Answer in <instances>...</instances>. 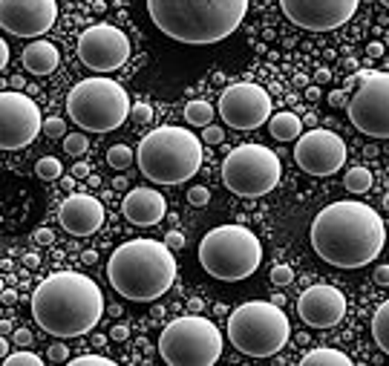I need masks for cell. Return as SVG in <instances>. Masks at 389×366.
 <instances>
[{
    "label": "cell",
    "instance_id": "4fadbf2b",
    "mask_svg": "<svg viewBox=\"0 0 389 366\" xmlns=\"http://www.w3.org/2000/svg\"><path fill=\"white\" fill-rule=\"evenodd\" d=\"M219 116L234 130H257L271 119V95L254 81L231 84L219 95Z\"/></svg>",
    "mask_w": 389,
    "mask_h": 366
},
{
    "label": "cell",
    "instance_id": "f546056e",
    "mask_svg": "<svg viewBox=\"0 0 389 366\" xmlns=\"http://www.w3.org/2000/svg\"><path fill=\"white\" fill-rule=\"evenodd\" d=\"M3 363L6 366H41L43 360L35 352H26V349H21V352H14V355H6Z\"/></svg>",
    "mask_w": 389,
    "mask_h": 366
},
{
    "label": "cell",
    "instance_id": "9c48e42d",
    "mask_svg": "<svg viewBox=\"0 0 389 366\" xmlns=\"http://www.w3.org/2000/svg\"><path fill=\"white\" fill-rule=\"evenodd\" d=\"M222 332L202 314H182L159 335V355L170 366H214L222 358Z\"/></svg>",
    "mask_w": 389,
    "mask_h": 366
},
{
    "label": "cell",
    "instance_id": "7dc6e473",
    "mask_svg": "<svg viewBox=\"0 0 389 366\" xmlns=\"http://www.w3.org/2000/svg\"><path fill=\"white\" fill-rule=\"evenodd\" d=\"M6 63H9V43L0 41V67L6 70Z\"/></svg>",
    "mask_w": 389,
    "mask_h": 366
},
{
    "label": "cell",
    "instance_id": "4dcf8cb0",
    "mask_svg": "<svg viewBox=\"0 0 389 366\" xmlns=\"http://www.w3.org/2000/svg\"><path fill=\"white\" fill-rule=\"evenodd\" d=\"M43 133L50 139H63V136H67V121L58 119V116L43 119Z\"/></svg>",
    "mask_w": 389,
    "mask_h": 366
},
{
    "label": "cell",
    "instance_id": "11a10c76",
    "mask_svg": "<svg viewBox=\"0 0 389 366\" xmlns=\"http://www.w3.org/2000/svg\"><path fill=\"white\" fill-rule=\"evenodd\" d=\"M9 346H12V343H9V338H0V355H3V358L9 355Z\"/></svg>",
    "mask_w": 389,
    "mask_h": 366
},
{
    "label": "cell",
    "instance_id": "680465c9",
    "mask_svg": "<svg viewBox=\"0 0 389 366\" xmlns=\"http://www.w3.org/2000/svg\"><path fill=\"white\" fill-rule=\"evenodd\" d=\"M383 211H389V194H383Z\"/></svg>",
    "mask_w": 389,
    "mask_h": 366
},
{
    "label": "cell",
    "instance_id": "bcb514c9",
    "mask_svg": "<svg viewBox=\"0 0 389 366\" xmlns=\"http://www.w3.org/2000/svg\"><path fill=\"white\" fill-rule=\"evenodd\" d=\"M110 335H112V340H127L130 338V329L127 326H112Z\"/></svg>",
    "mask_w": 389,
    "mask_h": 366
},
{
    "label": "cell",
    "instance_id": "91938a15",
    "mask_svg": "<svg viewBox=\"0 0 389 366\" xmlns=\"http://www.w3.org/2000/svg\"><path fill=\"white\" fill-rule=\"evenodd\" d=\"M381 3H383V6H386V9H389V0H381Z\"/></svg>",
    "mask_w": 389,
    "mask_h": 366
},
{
    "label": "cell",
    "instance_id": "d4e9b609",
    "mask_svg": "<svg viewBox=\"0 0 389 366\" xmlns=\"http://www.w3.org/2000/svg\"><path fill=\"white\" fill-rule=\"evenodd\" d=\"M185 119L193 127H208L210 121H214V107H210L205 99H193L185 107Z\"/></svg>",
    "mask_w": 389,
    "mask_h": 366
},
{
    "label": "cell",
    "instance_id": "484cf974",
    "mask_svg": "<svg viewBox=\"0 0 389 366\" xmlns=\"http://www.w3.org/2000/svg\"><path fill=\"white\" fill-rule=\"evenodd\" d=\"M343 182H346V190H352V194H369L372 182H375V179H372V170L369 167H349Z\"/></svg>",
    "mask_w": 389,
    "mask_h": 366
},
{
    "label": "cell",
    "instance_id": "6f0895ef",
    "mask_svg": "<svg viewBox=\"0 0 389 366\" xmlns=\"http://www.w3.org/2000/svg\"><path fill=\"white\" fill-rule=\"evenodd\" d=\"M63 187H67V190H72V187H75V176H72V173H70L67 179H63Z\"/></svg>",
    "mask_w": 389,
    "mask_h": 366
},
{
    "label": "cell",
    "instance_id": "3957f363",
    "mask_svg": "<svg viewBox=\"0 0 389 366\" xmlns=\"http://www.w3.org/2000/svg\"><path fill=\"white\" fill-rule=\"evenodd\" d=\"M148 14L161 35L188 46H208L239 29L248 0H148Z\"/></svg>",
    "mask_w": 389,
    "mask_h": 366
},
{
    "label": "cell",
    "instance_id": "8992f818",
    "mask_svg": "<svg viewBox=\"0 0 389 366\" xmlns=\"http://www.w3.org/2000/svg\"><path fill=\"white\" fill-rule=\"evenodd\" d=\"M199 263L210 277L239 283L251 277L263 263V243L246 225L210 228L199 243Z\"/></svg>",
    "mask_w": 389,
    "mask_h": 366
},
{
    "label": "cell",
    "instance_id": "2e32d148",
    "mask_svg": "<svg viewBox=\"0 0 389 366\" xmlns=\"http://www.w3.org/2000/svg\"><path fill=\"white\" fill-rule=\"evenodd\" d=\"M361 0H280L286 18L309 32H332L352 21Z\"/></svg>",
    "mask_w": 389,
    "mask_h": 366
},
{
    "label": "cell",
    "instance_id": "f907efd6",
    "mask_svg": "<svg viewBox=\"0 0 389 366\" xmlns=\"http://www.w3.org/2000/svg\"><path fill=\"white\" fill-rule=\"evenodd\" d=\"M329 78H332V72H329L326 67H320V70H317V84H326Z\"/></svg>",
    "mask_w": 389,
    "mask_h": 366
},
{
    "label": "cell",
    "instance_id": "4316f807",
    "mask_svg": "<svg viewBox=\"0 0 389 366\" xmlns=\"http://www.w3.org/2000/svg\"><path fill=\"white\" fill-rule=\"evenodd\" d=\"M107 162L116 167V170H127L130 165L136 162V153L130 150L127 145H112V148L107 150Z\"/></svg>",
    "mask_w": 389,
    "mask_h": 366
},
{
    "label": "cell",
    "instance_id": "60d3db41",
    "mask_svg": "<svg viewBox=\"0 0 389 366\" xmlns=\"http://www.w3.org/2000/svg\"><path fill=\"white\" fill-rule=\"evenodd\" d=\"M35 243H38V245H52V243H55V234H52L50 228H38V231H35Z\"/></svg>",
    "mask_w": 389,
    "mask_h": 366
},
{
    "label": "cell",
    "instance_id": "603a6c76",
    "mask_svg": "<svg viewBox=\"0 0 389 366\" xmlns=\"http://www.w3.org/2000/svg\"><path fill=\"white\" fill-rule=\"evenodd\" d=\"M303 366H352V358L346 352H340V349L320 346L303 358Z\"/></svg>",
    "mask_w": 389,
    "mask_h": 366
},
{
    "label": "cell",
    "instance_id": "d6986e66",
    "mask_svg": "<svg viewBox=\"0 0 389 366\" xmlns=\"http://www.w3.org/2000/svg\"><path fill=\"white\" fill-rule=\"evenodd\" d=\"M104 205L90 196V194H70L67 202L61 205V211H58V219H61V225L67 228V234L72 236H90L95 234L101 225H104Z\"/></svg>",
    "mask_w": 389,
    "mask_h": 366
},
{
    "label": "cell",
    "instance_id": "74e56055",
    "mask_svg": "<svg viewBox=\"0 0 389 366\" xmlns=\"http://www.w3.org/2000/svg\"><path fill=\"white\" fill-rule=\"evenodd\" d=\"M50 360H52V363L70 360V349L63 346V343H52V346H50Z\"/></svg>",
    "mask_w": 389,
    "mask_h": 366
},
{
    "label": "cell",
    "instance_id": "5bb4252c",
    "mask_svg": "<svg viewBox=\"0 0 389 366\" xmlns=\"http://www.w3.org/2000/svg\"><path fill=\"white\" fill-rule=\"evenodd\" d=\"M78 58L92 72H112L127 63L130 58V41L127 35L112 23H95L81 32L78 38Z\"/></svg>",
    "mask_w": 389,
    "mask_h": 366
},
{
    "label": "cell",
    "instance_id": "f5cc1de1",
    "mask_svg": "<svg viewBox=\"0 0 389 366\" xmlns=\"http://www.w3.org/2000/svg\"><path fill=\"white\" fill-rule=\"evenodd\" d=\"M81 260H84L87 265H92L95 260H99V254H95V251H84V257H81Z\"/></svg>",
    "mask_w": 389,
    "mask_h": 366
},
{
    "label": "cell",
    "instance_id": "9f6ffc18",
    "mask_svg": "<svg viewBox=\"0 0 389 366\" xmlns=\"http://www.w3.org/2000/svg\"><path fill=\"white\" fill-rule=\"evenodd\" d=\"M295 84H297V87H309V78H306L303 72H297V75H295Z\"/></svg>",
    "mask_w": 389,
    "mask_h": 366
},
{
    "label": "cell",
    "instance_id": "836d02e7",
    "mask_svg": "<svg viewBox=\"0 0 389 366\" xmlns=\"http://www.w3.org/2000/svg\"><path fill=\"white\" fill-rule=\"evenodd\" d=\"M112 360L110 358H101V355H78L72 358V366H110Z\"/></svg>",
    "mask_w": 389,
    "mask_h": 366
},
{
    "label": "cell",
    "instance_id": "f1b7e54d",
    "mask_svg": "<svg viewBox=\"0 0 389 366\" xmlns=\"http://www.w3.org/2000/svg\"><path fill=\"white\" fill-rule=\"evenodd\" d=\"M63 150H67L70 156H84L90 150V141H87V136H81V133H67V136H63Z\"/></svg>",
    "mask_w": 389,
    "mask_h": 366
},
{
    "label": "cell",
    "instance_id": "ac0fdd59",
    "mask_svg": "<svg viewBox=\"0 0 389 366\" xmlns=\"http://www.w3.org/2000/svg\"><path fill=\"white\" fill-rule=\"evenodd\" d=\"M297 314L306 326L315 329H332L343 321L346 314V297L337 285L315 283L297 297Z\"/></svg>",
    "mask_w": 389,
    "mask_h": 366
},
{
    "label": "cell",
    "instance_id": "c3c4849f",
    "mask_svg": "<svg viewBox=\"0 0 389 366\" xmlns=\"http://www.w3.org/2000/svg\"><path fill=\"white\" fill-rule=\"evenodd\" d=\"M3 303H6V306L18 303V292H14V289H3Z\"/></svg>",
    "mask_w": 389,
    "mask_h": 366
},
{
    "label": "cell",
    "instance_id": "f35d334b",
    "mask_svg": "<svg viewBox=\"0 0 389 366\" xmlns=\"http://www.w3.org/2000/svg\"><path fill=\"white\" fill-rule=\"evenodd\" d=\"M326 101H329V107H343V104H349V92L346 90H332L329 95H326Z\"/></svg>",
    "mask_w": 389,
    "mask_h": 366
},
{
    "label": "cell",
    "instance_id": "6da1fadb",
    "mask_svg": "<svg viewBox=\"0 0 389 366\" xmlns=\"http://www.w3.org/2000/svg\"><path fill=\"white\" fill-rule=\"evenodd\" d=\"M312 248L335 268H363L383 251L386 225L363 202H332L312 222Z\"/></svg>",
    "mask_w": 389,
    "mask_h": 366
},
{
    "label": "cell",
    "instance_id": "83f0119b",
    "mask_svg": "<svg viewBox=\"0 0 389 366\" xmlns=\"http://www.w3.org/2000/svg\"><path fill=\"white\" fill-rule=\"evenodd\" d=\"M35 173H38L41 179L52 182V179H61V173H63V165L58 162L55 156H43V159H38V165H35Z\"/></svg>",
    "mask_w": 389,
    "mask_h": 366
},
{
    "label": "cell",
    "instance_id": "e0dca14e",
    "mask_svg": "<svg viewBox=\"0 0 389 366\" xmlns=\"http://www.w3.org/2000/svg\"><path fill=\"white\" fill-rule=\"evenodd\" d=\"M58 21L55 0H0V26L18 38H41Z\"/></svg>",
    "mask_w": 389,
    "mask_h": 366
},
{
    "label": "cell",
    "instance_id": "d590c367",
    "mask_svg": "<svg viewBox=\"0 0 389 366\" xmlns=\"http://www.w3.org/2000/svg\"><path fill=\"white\" fill-rule=\"evenodd\" d=\"M32 340H35V338H32V332H29L26 326H18V329H14L12 343L18 346V349H26V346H32Z\"/></svg>",
    "mask_w": 389,
    "mask_h": 366
},
{
    "label": "cell",
    "instance_id": "30bf717a",
    "mask_svg": "<svg viewBox=\"0 0 389 366\" xmlns=\"http://www.w3.org/2000/svg\"><path fill=\"white\" fill-rule=\"evenodd\" d=\"M283 179L280 156L266 145H239L222 162V182L234 196L257 199L271 194Z\"/></svg>",
    "mask_w": 389,
    "mask_h": 366
},
{
    "label": "cell",
    "instance_id": "816d5d0a",
    "mask_svg": "<svg viewBox=\"0 0 389 366\" xmlns=\"http://www.w3.org/2000/svg\"><path fill=\"white\" fill-rule=\"evenodd\" d=\"M306 99H309V101H317V99H320V90H317V87H306Z\"/></svg>",
    "mask_w": 389,
    "mask_h": 366
},
{
    "label": "cell",
    "instance_id": "f6af8a7d",
    "mask_svg": "<svg viewBox=\"0 0 389 366\" xmlns=\"http://www.w3.org/2000/svg\"><path fill=\"white\" fill-rule=\"evenodd\" d=\"M366 55H369V58H381V55H383V43L372 41V43L366 46Z\"/></svg>",
    "mask_w": 389,
    "mask_h": 366
},
{
    "label": "cell",
    "instance_id": "7a4b0ae2",
    "mask_svg": "<svg viewBox=\"0 0 389 366\" xmlns=\"http://www.w3.org/2000/svg\"><path fill=\"white\" fill-rule=\"evenodd\" d=\"M104 294L78 272H55L32 292V317L52 338H81L99 326Z\"/></svg>",
    "mask_w": 389,
    "mask_h": 366
},
{
    "label": "cell",
    "instance_id": "8fae6325",
    "mask_svg": "<svg viewBox=\"0 0 389 366\" xmlns=\"http://www.w3.org/2000/svg\"><path fill=\"white\" fill-rule=\"evenodd\" d=\"M349 121L369 139H389V72H358V87L349 99Z\"/></svg>",
    "mask_w": 389,
    "mask_h": 366
},
{
    "label": "cell",
    "instance_id": "5b68a950",
    "mask_svg": "<svg viewBox=\"0 0 389 366\" xmlns=\"http://www.w3.org/2000/svg\"><path fill=\"white\" fill-rule=\"evenodd\" d=\"M202 153V139L185 127L165 124L139 141L136 162L144 179H150L153 185H182L199 173Z\"/></svg>",
    "mask_w": 389,
    "mask_h": 366
},
{
    "label": "cell",
    "instance_id": "ee69618b",
    "mask_svg": "<svg viewBox=\"0 0 389 366\" xmlns=\"http://www.w3.org/2000/svg\"><path fill=\"white\" fill-rule=\"evenodd\" d=\"M21 263H23L26 268H38V265H41V257H38V254H32V251H26L23 257H21Z\"/></svg>",
    "mask_w": 389,
    "mask_h": 366
},
{
    "label": "cell",
    "instance_id": "cb8c5ba5",
    "mask_svg": "<svg viewBox=\"0 0 389 366\" xmlns=\"http://www.w3.org/2000/svg\"><path fill=\"white\" fill-rule=\"evenodd\" d=\"M372 338H375L381 352L389 355V300L378 306V312L372 314Z\"/></svg>",
    "mask_w": 389,
    "mask_h": 366
},
{
    "label": "cell",
    "instance_id": "ab89813d",
    "mask_svg": "<svg viewBox=\"0 0 389 366\" xmlns=\"http://www.w3.org/2000/svg\"><path fill=\"white\" fill-rule=\"evenodd\" d=\"M165 243H168L173 251H179V248H185L188 240H185V234H182V231H170V234L165 236Z\"/></svg>",
    "mask_w": 389,
    "mask_h": 366
},
{
    "label": "cell",
    "instance_id": "52a82bcc",
    "mask_svg": "<svg viewBox=\"0 0 389 366\" xmlns=\"http://www.w3.org/2000/svg\"><path fill=\"white\" fill-rule=\"evenodd\" d=\"M288 317L274 300H251L237 306L228 317V340L242 355L271 358L288 343Z\"/></svg>",
    "mask_w": 389,
    "mask_h": 366
},
{
    "label": "cell",
    "instance_id": "e575fe53",
    "mask_svg": "<svg viewBox=\"0 0 389 366\" xmlns=\"http://www.w3.org/2000/svg\"><path fill=\"white\" fill-rule=\"evenodd\" d=\"M130 116L144 124V121H150V119H153V107H150V104H144V101H136L133 110H130Z\"/></svg>",
    "mask_w": 389,
    "mask_h": 366
},
{
    "label": "cell",
    "instance_id": "1f68e13d",
    "mask_svg": "<svg viewBox=\"0 0 389 366\" xmlns=\"http://www.w3.org/2000/svg\"><path fill=\"white\" fill-rule=\"evenodd\" d=\"M268 277H271L274 285H288L291 280H295V272H291V265H274Z\"/></svg>",
    "mask_w": 389,
    "mask_h": 366
},
{
    "label": "cell",
    "instance_id": "b9f144b4",
    "mask_svg": "<svg viewBox=\"0 0 389 366\" xmlns=\"http://www.w3.org/2000/svg\"><path fill=\"white\" fill-rule=\"evenodd\" d=\"M372 280H375L378 285H389V265H378L375 274H372Z\"/></svg>",
    "mask_w": 389,
    "mask_h": 366
},
{
    "label": "cell",
    "instance_id": "7402d4cb",
    "mask_svg": "<svg viewBox=\"0 0 389 366\" xmlns=\"http://www.w3.org/2000/svg\"><path fill=\"white\" fill-rule=\"evenodd\" d=\"M268 130L277 141H295L303 136V119L297 113H277L268 119Z\"/></svg>",
    "mask_w": 389,
    "mask_h": 366
},
{
    "label": "cell",
    "instance_id": "d6a6232c",
    "mask_svg": "<svg viewBox=\"0 0 389 366\" xmlns=\"http://www.w3.org/2000/svg\"><path fill=\"white\" fill-rule=\"evenodd\" d=\"M188 202L197 205V208H202V205L210 202V190L205 185H197V187H188Z\"/></svg>",
    "mask_w": 389,
    "mask_h": 366
},
{
    "label": "cell",
    "instance_id": "8d00e7d4",
    "mask_svg": "<svg viewBox=\"0 0 389 366\" xmlns=\"http://www.w3.org/2000/svg\"><path fill=\"white\" fill-rule=\"evenodd\" d=\"M222 139H225L222 127H214V124H208V127H205V133H202V141H205V145H222Z\"/></svg>",
    "mask_w": 389,
    "mask_h": 366
},
{
    "label": "cell",
    "instance_id": "44dd1931",
    "mask_svg": "<svg viewBox=\"0 0 389 366\" xmlns=\"http://www.w3.org/2000/svg\"><path fill=\"white\" fill-rule=\"evenodd\" d=\"M21 61H23V67H26L29 72H35V75H50V72L58 70L61 52H58V46L50 43V41H32L26 50H23Z\"/></svg>",
    "mask_w": 389,
    "mask_h": 366
},
{
    "label": "cell",
    "instance_id": "9a60e30c",
    "mask_svg": "<svg viewBox=\"0 0 389 366\" xmlns=\"http://www.w3.org/2000/svg\"><path fill=\"white\" fill-rule=\"evenodd\" d=\"M295 162L309 176H332L346 165V141L326 127L306 130L297 139Z\"/></svg>",
    "mask_w": 389,
    "mask_h": 366
},
{
    "label": "cell",
    "instance_id": "277c9868",
    "mask_svg": "<svg viewBox=\"0 0 389 366\" xmlns=\"http://www.w3.org/2000/svg\"><path fill=\"white\" fill-rule=\"evenodd\" d=\"M107 280L124 300L150 303L159 300L176 280V257L168 243L156 240H127L107 263Z\"/></svg>",
    "mask_w": 389,
    "mask_h": 366
},
{
    "label": "cell",
    "instance_id": "ba28073f",
    "mask_svg": "<svg viewBox=\"0 0 389 366\" xmlns=\"http://www.w3.org/2000/svg\"><path fill=\"white\" fill-rule=\"evenodd\" d=\"M130 95L127 90L107 75H95L78 81L67 92V113L70 119L90 133H110L130 119Z\"/></svg>",
    "mask_w": 389,
    "mask_h": 366
},
{
    "label": "cell",
    "instance_id": "ffe728a7",
    "mask_svg": "<svg viewBox=\"0 0 389 366\" xmlns=\"http://www.w3.org/2000/svg\"><path fill=\"white\" fill-rule=\"evenodd\" d=\"M121 211L127 222H133L139 228L159 225L168 214V202L156 187H133L121 202Z\"/></svg>",
    "mask_w": 389,
    "mask_h": 366
},
{
    "label": "cell",
    "instance_id": "7c38bea8",
    "mask_svg": "<svg viewBox=\"0 0 389 366\" xmlns=\"http://www.w3.org/2000/svg\"><path fill=\"white\" fill-rule=\"evenodd\" d=\"M43 130L41 107L23 95V90H3L0 92V148L18 150L38 139Z\"/></svg>",
    "mask_w": 389,
    "mask_h": 366
},
{
    "label": "cell",
    "instance_id": "681fc988",
    "mask_svg": "<svg viewBox=\"0 0 389 366\" xmlns=\"http://www.w3.org/2000/svg\"><path fill=\"white\" fill-rule=\"evenodd\" d=\"M355 87H358V72H355V75H349L340 90H346V92H355Z\"/></svg>",
    "mask_w": 389,
    "mask_h": 366
},
{
    "label": "cell",
    "instance_id": "db71d44e",
    "mask_svg": "<svg viewBox=\"0 0 389 366\" xmlns=\"http://www.w3.org/2000/svg\"><path fill=\"white\" fill-rule=\"evenodd\" d=\"M12 87H14V90H23V87H26L23 75H14V78H12Z\"/></svg>",
    "mask_w": 389,
    "mask_h": 366
},
{
    "label": "cell",
    "instance_id": "7bdbcfd3",
    "mask_svg": "<svg viewBox=\"0 0 389 366\" xmlns=\"http://www.w3.org/2000/svg\"><path fill=\"white\" fill-rule=\"evenodd\" d=\"M72 176H75V179H87V176H90V165H87V162L72 165Z\"/></svg>",
    "mask_w": 389,
    "mask_h": 366
}]
</instances>
